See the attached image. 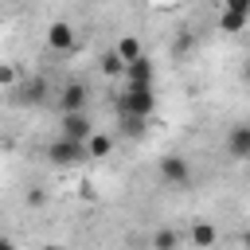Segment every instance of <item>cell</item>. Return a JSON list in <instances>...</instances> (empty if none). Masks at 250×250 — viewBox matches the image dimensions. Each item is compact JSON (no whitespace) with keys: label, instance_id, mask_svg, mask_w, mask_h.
<instances>
[{"label":"cell","instance_id":"ffe728a7","mask_svg":"<svg viewBox=\"0 0 250 250\" xmlns=\"http://www.w3.org/2000/svg\"><path fill=\"white\" fill-rule=\"evenodd\" d=\"M39 250H66V246H59V242H43Z\"/></svg>","mask_w":250,"mask_h":250},{"label":"cell","instance_id":"30bf717a","mask_svg":"<svg viewBox=\"0 0 250 250\" xmlns=\"http://www.w3.org/2000/svg\"><path fill=\"white\" fill-rule=\"evenodd\" d=\"M113 51L121 55V62H125V66H129V62H137V59L145 55V51H141V39H137V35H121V39L113 43Z\"/></svg>","mask_w":250,"mask_h":250},{"label":"cell","instance_id":"4fadbf2b","mask_svg":"<svg viewBox=\"0 0 250 250\" xmlns=\"http://www.w3.org/2000/svg\"><path fill=\"white\" fill-rule=\"evenodd\" d=\"M47 98V82L43 78H27L23 82V94H20V102H31V105H39Z\"/></svg>","mask_w":250,"mask_h":250},{"label":"cell","instance_id":"9a60e30c","mask_svg":"<svg viewBox=\"0 0 250 250\" xmlns=\"http://www.w3.org/2000/svg\"><path fill=\"white\" fill-rule=\"evenodd\" d=\"M152 250H180V234L168 230V227H160V230L152 234Z\"/></svg>","mask_w":250,"mask_h":250},{"label":"cell","instance_id":"7a4b0ae2","mask_svg":"<svg viewBox=\"0 0 250 250\" xmlns=\"http://www.w3.org/2000/svg\"><path fill=\"white\" fill-rule=\"evenodd\" d=\"M156 172H160V180H164L168 188H188V184H191V164H188V156L168 152V156H160Z\"/></svg>","mask_w":250,"mask_h":250},{"label":"cell","instance_id":"d6986e66","mask_svg":"<svg viewBox=\"0 0 250 250\" xmlns=\"http://www.w3.org/2000/svg\"><path fill=\"white\" fill-rule=\"evenodd\" d=\"M0 250H16V242L12 238H0Z\"/></svg>","mask_w":250,"mask_h":250},{"label":"cell","instance_id":"3957f363","mask_svg":"<svg viewBox=\"0 0 250 250\" xmlns=\"http://www.w3.org/2000/svg\"><path fill=\"white\" fill-rule=\"evenodd\" d=\"M59 125H62V133L59 137H66V141H78V145H86L98 129L90 125V117H86V109L82 113H59Z\"/></svg>","mask_w":250,"mask_h":250},{"label":"cell","instance_id":"44dd1931","mask_svg":"<svg viewBox=\"0 0 250 250\" xmlns=\"http://www.w3.org/2000/svg\"><path fill=\"white\" fill-rule=\"evenodd\" d=\"M242 246H246V250H250V227H246V230H242Z\"/></svg>","mask_w":250,"mask_h":250},{"label":"cell","instance_id":"8992f818","mask_svg":"<svg viewBox=\"0 0 250 250\" xmlns=\"http://www.w3.org/2000/svg\"><path fill=\"white\" fill-rule=\"evenodd\" d=\"M188 242H191L195 250H211V246L219 242V227L207 223V219H191V227H188Z\"/></svg>","mask_w":250,"mask_h":250},{"label":"cell","instance_id":"8fae6325","mask_svg":"<svg viewBox=\"0 0 250 250\" xmlns=\"http://www.w3.org/2000/svg\"><path fill=\"white\" fill-rule=\"evenodd\" d=\"M109 152H113V137H109V133H94V137L86 141V156H90V160H105Z\"/></svg>","mask_w":250,"mask_h":250},{"label":"cell","instance_id":"6da1fadb","mask_svg":"<svg viewBox=\"0 0 250 250\" xmlns=\"http://www.w3.org/2000/svg\"><path fill=\"white\" fill-rule=\"evenodd\" d=\"M117 109L121 117H152L156 109V86H125V94L117 98Z\"/></svg>","mask_w":250,"mask_h":250},{"label":"cell","instance_id":"5b68a950","mask_svg":"<svg viewBox=\"0 0 250 250\" xmlns=\"http://www.w3.org/2000/svg\"><path fill=\"white\" fill-rule=\"evenodd\" d=\"M47 156H51L55 164H78V160H86V145H78V141H66V137H59V141H51Z\"/></svg>","mask_w":250,"mask_h":250},{"label":"cell","instance_id":"2e32d148","mask_svg":"<svg viewBox=\"0 0 250 250\" xmlns=\"http://www.w3.org/2000/svg\"><path fill=\"white\" fill-rule=\"evenodd\" d=\"M121 125H125V133H129V137H141L148 121H145V117H121Z\"/></svg>","mask_w":250,"mask_h":250},{"label":"cell","instance_id":"e0dca14e","mask_svg":"<svg viewBox=\"0 0 250 250\" xmlns=\"http://www.w3.org/2000/svg\"><path fill=\"white\" fill-rule=\"evenodd\" d=\"M223 8H227V12H242V16H250V0H223Z\"/></svg>","mask_w":250,"mask_h":250},{"label":"cell","instance_id":"ba28073f","mask_svg":"<svg viewBox=\"0 0 250 250\" xmlns=\"http://www.w3.org/2000/svg\"><path fill=\"white\" fill-rule=\"evenodd\" d=\"M152 82H156V66H152L145 55L125 66V86H152Z\"/></svg>","mask_w":250,"mask_h":250},{"label":"cell","instance_id":"5bb4252c","mask_svg":"<svg viewBox=\"0 0 250 250\" xmlns=\"http://www.w3.org/2000/svg\"><path fill=\"white\" fill-rule=\"evenodd\" d=\"M102 74H109V78H125V62H121L117 51H105V55H102Z\"/></svg>","mask_w":250,"mask_h":250},{"label":"cell","instance_id":"9c48e42d","mask_svg":"<svg viewBox=\"0 0 250 250\" xmlns=\"http://www.w3.org/2000/svg\"><path fill=\"white\" fill-rule=\"evenodd\" d=\"M47 43H51V51H70V47H74V27L62 23V20L51 23V27H47Z\"/></svg>","mask_w":250,"mask_h":250},{"label":"cell","instance_id":"52a82bcc","mask_svg":"<svg viewBox=\"0 0 250 250\" xmlns=\"http://www.w3.org/2000/svg\"><path fill=\"white\" fill-rule=\"evenodd\" d=\"M227 152H230V160H250V125H246V121L230 125V133H227Z\"/></svg>","mask_w":250,"mask_h":250},{"label":"cell","instance_id":"7c38bea8","mask_svg":"<svg viewBox=\"0 0 250 250\" xmlns=\"http://www.w3.org/2000/svg\"><path fill=\"white\" fill-rule=\"evenodd\" d=\"M246 23H250V16H242V12H227V8L219 12V31H230V35H234V31H242Z\"/></svg>","mask_w":250,"mask_h":250},{"label":"cell","instance_id":"7402d4cb","mask_svg":"<svg viewBox=\"0 0 250 250\" xmlns=\"http://www.w3.org/2000/svg\"><path fill=\"white\" fill-rule=\"evenodd\" d=\"M242 74H246V82H250V62H246V70H242Z\"/></svg>","mask_w":250,"mask_h":250},{"label":"cell","instance_id":"ac0fdd59","mask_svg":"<svg viewBox=\"0 0 250 250\" xmlns=\"http://www.w3.org/2000/svg\"><path fill=\"white\" fill-rule=\"evenodd\" d=\"M0 86H4V90L16 86V66H4V70H0Z\"/></svg>","mask_w":250,"mask_h":250},{"label":"cell","instance_id":"277c9868","mask_svg":"<svg viewBox=\"0 0 250 250\" xmlns=\"http://www.w3.org/2000/svg\"><path fill=\"white\" fill-rule=\"evenodd\" d=\"M86 98H90V90L82 82H66L59 90V113H82L86 109Z\"/></svg>","mask_w":250,"mask_h":250}]
</instances>
